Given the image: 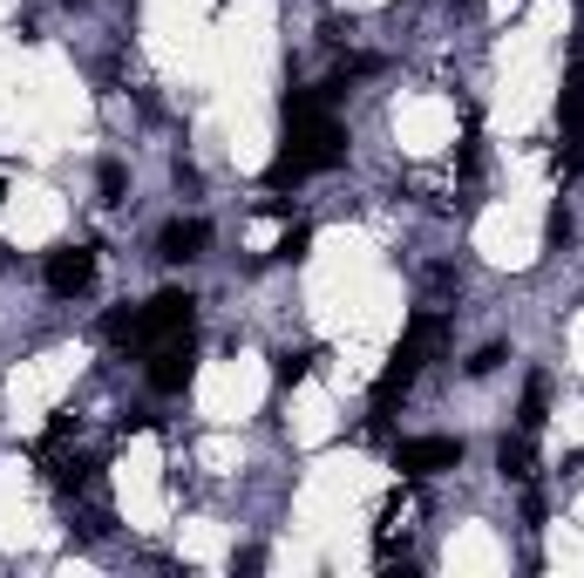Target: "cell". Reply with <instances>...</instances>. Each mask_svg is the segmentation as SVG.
<instances>
[{"mask_svg": "<svg viewBox=\"0 0 584 578\" xmlns=\"http://www.w3.org/2000/svg\"><path fill=\"white\" fill-rule=\"evenodd\" d=\"M205 246H211V225H205V218H170V225L157 231V259H164V265L205 259Z\"/></svg>", "mask_w": 584, "mask_h": 578, "instance_id": "52a82bcc", "label": "cell"}, {"mask_svg": "<svg viewBox=\"0 0 584 578\" xmlns=\"http://www.w3.org/2000/svg\"><path fill=\"white\" fill-rule=\"evenodd\" d=\"M503 361H510V347H496V340H489V347H476V355H470V381H489Z\"/></svg>", "mask_w": 584, "mask_h": 578, "instance_id": "5bb4252c", "label": "cell"}, {"mask_svg": "<svg viewBox=\"0 0 584 578\" xmlns=\"http://www.w3.org/2000/svg\"><path fill=\"white\" fill-rule=\"evenodd\" d=\"M346 164V130H340V116L333 109H299L286 116V150L272 157L265 184H306V177H320Z\"/></svg>", "mask_w": 584, "mask_h": 578, "instance_id": "7a4b0ae2", "label": "cell"}, {"mask_svg": "<svg viewBox=\"0 0 584 578\" xmlns=\"http://www.w3.org/2000/svg\"><path fill=\"white\" fill-rule=\"evenodd\" d=\"M313 361H320L313 347H286V355L272 361V374H279V389H293V381H306V368H313Z\"/></svg>", "mask_w": 584, "mask_h": 578, "instance_id": "8fae6325", "label": "cell"}, {"mask_svg": "<svg viewBox=\"0 0 584 578\" xmlns=\"http://www.w3.org/2000/svg\"><path fill=\"white\" fill-rule=\"evenodd\" d=\"M462 8H470V0H462Z\"/></svg>", "mask_w": 584, "mask_h": 578, "instance_id": "ac0fdd59", "label": "cell"}, {"mask_svg": "<svg viewBox=\"0 0 584 578\" xmlns=\"http://www.w3.org/2000/svg\"><path fill=\"white\" fill-rule=\"evenodd\" d=\"M150 389H157V395H184L190 389V374H198V340H190V334H177V340H157V347H150Z\"/></svg>", "mask_w": 584, "mask_h": 578, "instance_id": "5b68a950", "label": "cell"}, {"mask_svg": "<svg viewBox=\"0 0 584 578\" xmlns=\"http://www.w3.org/2000/svg\"><path fill=\"white\" fill-rule=\"evenodd\" d=\"M543 422H551V374H530L524 381V402H517V429L537 436Z\"/></svg>", "mask_w": 584, "mask_h": 578, "instance_id": "ba28073f", "label": "cell"}, {"mask_svg": "<svg viewBox=\"0 0 584 578\" xmlns=\"http://www.w3.org/2000/svg\"><path fill=\"white\" fill-rule=\"evenodd\" d=\"M306 252H313V225H286V239L272 246V259H279V265H293V259H306Z\"/></svg>", "mask_w": 584, "mask_h": 578, "instance_id": "4fadbf2b", "label": "cell"}, {"mask_svg": "<svg viewBox=\"0 0 584 578\" xmlns=\"http://www.w3.org/2000/svg\"><path fill=\"white\" fill-rule=\"evenodd\" d=\"M455 462H462V436H408V443H395V470L408 483L442 477V470H455Z\"/></svg>", "mask_w": 584, "mask_h": 578, "instance_id": "277c9868", "label": "cell"}, {"mask_svg": "<svg viewBox=\"0 0 584 578\" xmlns=\"http://www.w3.org/2000/svg\"><path fill=\"white\" fill-rule=\"evenodd\" d=\"M361 75H381V55H346L340 62V83H361Z\"/></svg>", "mask_w": 584, "mask_h": 578, "instance_id": "2e32d148", "label": "cell"}, {"mask_svg": "<svg viewBox=\"0 0 584 578\" xmlns=\"http://www.w3.org/2000/svg\"><path fill=\"white\" fill-rule=\"evenodd\" d=\"M102 334H109V340H130V347H136V306H115V314L102 320Z\"/></svg>", "mask_w": 584, "mask_h": 578, "instance_id": "9a60e30c", "label": "cell"}, {"mask_svg": "<svg viewBox=\"0 0 584 578\" xmlns=\"http://www.w3.org/2000/svg\"><path fill=\"white\" fill-rule=\"evenodd\" d=\"M558 130L564 137H584V62H571L564 89H558Z\"/></svg>", "mask_w": 584, "mask_h": 578, "instance_id": "9c48e42d", "label": "cell"}, {"mask_svg": "<svg viewBox=\"0 0 584 578\" xmlns=\"http://www.w3.org/2000/svg\"><path fill=\"white\" fill-rule=\"evenodd\" d=\"M496 470L510 477V483H530V477H537V456H530V436H524V429L496 443Z\"/></svg>", "mask_w": 584, "mask_h": 578, "instance_id": "30bf717a", "label": "cell"}, {"mask_svg": "<svg viewBox=\"0 0 584 578\" xmlns=\"http://www.w3.org/2000/svg\"><path fill=\"white\" fill-rule=\"evenodd\" d=\"M449 334H455V320L442 314V306H421V314L408 320V334H401V347L387 355V368H381V381H374V415H367V429L361 436H381L387 429V415H395V402L415 389V374L428 368L449 347Z\"/></svg>", "mask_w": 584, "mask_h": 578, "instance_id": "6da1fadb", "label": "cell"}, {"mask_svg": "<svg viewBox=\"0 0 584 578\" xmlns=\"http://www.w3.org/2000/svg\"><path fill=\"white\" fill-rule=\"evenodd\" d=\"M571 231H577V225H571V211H564V205L543 218V239H551V246H571Z\"/></svg>", "mask_w": 584, "mask_h": 578, "instance_id": "e0dca14e", "label": "cell"}, {"mask_svg": "<svg viewBox=\"0 0 584 578\" xmlns=\"http://www.w3.org/2000/svg\"><path fill=\"white\" fill-rule=\"evenodd\" d=\"M198 327V299H190L184 286H164V293H150L136 306V347H157V340H177Z\"/></svg>", "mask_w": 584, "mask_h": 578, "instance_id": "3957f363", "label": "cell"}, {"mask_svg": "<svg viewBox=\"0 0 584 578\" xmlns=\"http://www.w3.org/2000/svg\"><path fill=\"white\" fill-rule=\"evenodd\" d=\"M42 280H48L55 299H82V293L96 286V252H89V246H55L48 265H42Z\"/></svg>", "mask_w": 584, "mask_h": 578, "instance_id": "8992f818", "label": "cell"}, {"mask_svg": "<svg viewBox=\"0 0 584 578\" xmlns=\"http://www.w3.org/2000/svg\"><path fill=\"white\" fill-rule=\"evenodd\" d=\"M96 190H102V205H123V190H130V171L115 164V157H102V164H96Z\"/></svg>", "mask_w": 584, "mask_h": 578, "instance_id": "7c38bea8", "label": "cell"}]
</instances>
